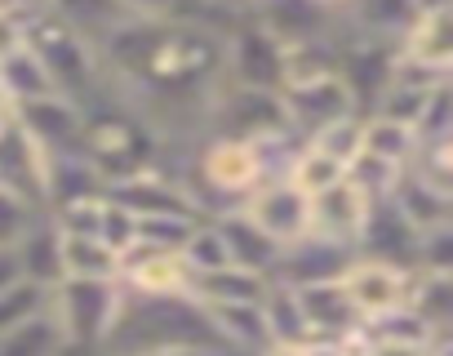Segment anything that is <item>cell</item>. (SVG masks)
Wrapping results in <instances>:
<instances>
[{"instance_id": "obj_9", "label": "cell", "mask_w": 453, "mask_h": 356, "mask_svg": "<svg viewBox=\"0 0 453 356\" xmlns=\"http://www.w3.org/2000/svg\"><path fill=\"white\" fill-rule=\"evenodd\" d=\"M351 259H356L351 245L307 232V236H298V241H289V245L276 250V263H272L267 281H276V285H285V290H303V285L338 281V276L347 272Z\"/></svg>"}, {"instance_id": "obj_38", "label": "cell", "mask_w": 453, "mask_h": 356, "mask_svg": "<svg viewBox=\"0 0 453 356\" xmlns=\"http://www.w3.org/2000/svg\"><path fill=\"white\" fill-rule=\"evenodd\" d=\"M413 138H418V147H426V143H453V94H449V85L426 98V107H422V116L413 125Z\"/></svg>"}, {"instance_id": "obj_15", "label": "cell", "mask_w": 453, "mask_h": 356, "mask_svg": "<svg viewBox=\"0 0 453 356\" xmlns=\"http://www.w3.org/2000/svg\"><path fill=\"white\" fill-rule=\"evenodd\" d=\"M116 281H120L125 294H191V272L178 259V250L129 245L120 254Z\"/></svg>"}, {"instance_id": "obj_20", "label": "cell", "mask_w": 453, "mask_h": 356, "mask_svg": "<svg viewBox=\"0 0 453 356\" xmlns=\"http://www.w3.org/2000/svg\"><path fill=\"white\" fill-rule=\"evenodd\" d=\"M209 321H213L218 338L226 343V352H232V356H263V352L272 347L263 303H226V307H209Z\"/></svg>"}, {"instance_id": "obj_44", "label": "cell", "mask_w": 453, "mask_h": 356, "mask_svg": "<svg viewBox=\"0 0 453 356\" xmlns=\"http://www.w3.org/2000/svg\"><path fill=\"white\" fill-rule=\"evenodd\" d=\"M19 41H23V14H14L5 0H0V58H5Z\"/></svg>"}, {"instance_id": "obj_3", "label": "cell", "mask_w": 453, "mask_h": 356, "mask_svg": "<svg viewBox=\"0 0 453 356\" xmlns=\"http://www.w3.org/2000/svg\"><path fill=\"white\" fill-rule=\"evenodd\" d=\"M23 45L41 58V67L50 72V81L63 98H72L81 107H94V103L107 98V81H103L94 45H85L72 27H63L50 10L32 14L23 23Z\"/></svg>"}, {"instance_id": "obj_34", "label": "cell", "mask_w": 453, "mask_h": 356, "mask_svg": "<svg viewBox=\"0 0 453 356\" xmlns=\"http://www.w3.org/2000/svg\"><path fill=\"white\" fill-rule=\"evenodd\" d=\"M178 259L187 263V272H191V276H200V272H218V267L232 263V254H226V241H222V232H218V223H213V219H200V223L187 232V241H182Z\"/></svg>"}, {"instance_id": "obj_4", "label": "cell", "mask_w": 453, "mask_h": 356, "mask_svg": "<svg viewBox=\"0 0 453 356\" xmlns=\"http://www.w3.org/2000/svg\"><path fill=\"white\" fill-rule=\"evenodd\" d=\"M120 307V281H58L50 290V316L58 321L67 352L98 356Z\"/></svg>"}, {"instance_id": "obj_36", "label": "cell", "mask_w": 453, "mask_h": 356, "mask_svg": "<svg viewBox=\"0 0 453 356\" xmlns=\"http://www.w3.org/2000/svg\"><path fill=\"white\" fill-rule=\"evenodd\" d=\"M45 307H50V290L45 285L23 281V276L10 281L5 290H0V334L23 325V321H32V316H41Z\"/></svg>"}, {"instance_id": "obj_13", "label": "cell", "mask_w": 453, "mask_h": 356, "mask_svg": "<svg viewBox=\"0 0 453 356\" xmlns=\"http://www.w3.org/2000/svg\"><path fill=\"white\" fill-rule=\"evenodd\" d=\"M280 107L289 116V129L294 134H311L338 116H351L356 112V98L351 89L342 85V76H320V81H298V85H285L280 89Z\"/></svg>"}, {"instance_id": "obj_31", "label": "cell", "mask_w": 453, "mask_h": 356, "mask_svg": "<svg viewBox=\"0 0 453 356\" xmlns=\"http://www.w3.org/2000/svg\"><path fill=\"white\" fill-rule=\"evenodd\" d=\"M0 356H67V338H63L58 321L45 307L41 316L0 334Z\"/></svg>"}, {"instance_id": "obj_46", "label": "cell", "mask_w": 453, "mask_h": 356, "mask_svg": "<svg viewBox=\"0 0 453 356\" xmlns=\"http://www.w3.org/2000/svg\"><path fill=\"white\" fill-rule=\"evenodd\" d=\"M5 5H10L14 14H23V23H27L32 14H45V10L54 5V0H5Z\"/></svg>"}, {"instance_id": "obj_48", "label": "cell", "mask_w": 453, "mask_h": 356, "mask_svg": "<svg viewBox=\"0 0 453 356\" xmlns=\"http://www.w3.org/2000/svg\"><path fill=\"white\" fill-rule=\"evenodd\" d=\"M151 356H232V352H218V347H173V352H151Z\"/></svg>"}, {"instance_id": "obj_41", "label": "cell", "mask_w": 453, "mask_h": 356, "mask_svg": "<svg viewBox=\"0 0 453 356\" xmlns=\"http://www.w3.org/2000/svg\"><path fill=\"white\" fill-rule=\"evenodd\" d=\"M134 228H138V219H134L125 205H116V201L103 192V210H98V228H94V236H98L107 250L125 254V250L134 245Z\"/></svg>"}, {"instance_id": "obj_27", "label": "cell", "mask_w": 453, "mask_h": 356, "mask_svg": "<svg viewBox=\"0 0 453 356\" xmlns=\"http://www.w3.org/2000/svg\"><path fill=\"white\" fill-rule=\"evenodd\" d=\"M14 259H19V276L23 281H36L45 290H54L63 281V263H58V228L50 223V214L14 245Z\"/></svg>"}, {"instance_id": "obj_42", "label": "cell", "mask_w": 453, "mask_h": 356, "mask_svg": "<svg viewBox=\"0 0 453 356\" xmlns=\"http://www.w3.org/2000/svg\"><path fill=\"white\" fill-rule=\"evenodd\" d=\"M413 272H453V223L418 232V263Z\"/></svg>"}, {"instance_id": "obj_25", "label": "cell", "mask_w": 453, "mask_h": 356, "mask_svg": "<svg viewBox=\"0 0 453 356\" xmlns=\"http://www.w3.org/2000/svg\"><path fill=\"white\" fill-rule=\"evenodd\" d=\"M58 263L63 281H116L120 272L116 250H107L98 236H76V232H58Z\"/></svg>"}, {"instance_id": "obj_2", "label": "cell", "mask_w": 453, "mask_h": 356, "mask_svg": "<svg viewBox=\"0 0 453 356\" xmlns=\"http://www.w3.org/2000/svg\"><path fill=\"white\" fill-rule=\"evenodd\" d=\"M81 156L98 169L103 188L120 183V178L165 165L160 156V138L116 98H103L94 107H85V125H81Z\"/></svg>"}, {"instance_id": "obj_35", "label": "cell", "mask_w": 453, "mask_h": 356, "mask_svg": "<svg viewBox=\"0 0 453 356\" xmlns=\"http://www.w3.org/2000/svg\"><path fill=\"white\" fill-rule=\"evenodd\" d=\"M289 183L311 201L316 192H325V188H334V183H342V178H347V169L338 165V160H329V156H320V151H311L307 143L298 147V156H294V165H289Z\"/></svg>"}, {"instance_id": "obj_28", "label": "cell", "mask_w": 453, "mask_h": 356, "mask_svg": "<svg viewBox=\"0 0 453 356\" xmlns=\"http://www.w3.org/2000/svg\"><path fill=\"white\" fill-rule=\"evenodd\" d=\"M0 94L10 98V107H19V103H32V98H50L58 89H54L50 72L41 67V58L19 41L5 58H0Z\"/></svg>"}, {"instance_id": "obj_24", "label": "cell", "mask_w": 453, "mask_h": 356, "mask_svg": "<svg viewBox=\"0 0 453 356\" xmlns=\"http://www.w3.org/2000/svg\"><path fill=\"white\" fill-rule=\"evenodd\" d=\"M213 223H218V232L226 241V254H232L236 267H250V272H263V276L272 272L280 245L272 236H263L241 210H222V214H213Z\"/></svg>"}, {"instance_id": "obj_16", "label": "cell", "mask_w": 453, "mask_h": 356, "mask_svg": "<svg viewBox=\"0 0 453 356\" xmlns=\"http://www.w3.org/2000/svg\"><path fill=\"white\" fill-rule=\"evenodd\" d=\"M404 276H409V272H400V267H391V263H378V259H360V254H356V259L347 263V272L338 276V285H342V294L351 298L356 316L369 321V316L391 312V307L404 303Z\"/></svg>"}, {"instance_id": "obj_39", "label": "cell", "mask_w": 453, "mask_h": 356, "mask_svg": "<svg viewBox=\"0 0 453 356\" xmlns=\"http://www.w3.org/2000/svg\"><path fill=\"white\" fill-rule=\"evenodd\" d=\"M200 219H178V214H151V219H138L134 228V245H151V250H182L187 232L196 228Z\"/></svg>"}, {"instance_id": "obj_17", "label": "cell", "mask_w": 453, "mask_h": 356, "mask_svg": "<svg viewBox=\"0 0 453 356\" xmlns=\"http://www.w3.org/2000/svg\"><path fill=\"white\" fill-rule=\"evenodd\" d=\"M369 205L373 201L351 183V178H342V183H334V188L311 197V232L356 250V236H360V223H365Z\"/></svg>"}, {"instance_id": "obj_30", "label": "cell", "mask_w": 453, "mask_h": 356, "mask_svg": "<svg viewBox=\"0 0 453 356\" xmlns=\"http://www.w3.org/2000/svg\"><path fill=\"white\" fill-rule=\"evenodd\" d=\"M360 334L369 338V343H413V347H431V343H440V338H449V334H435L413 307H391V312H378V316H369V321H360Z\"/></svg>"}, {"instance_id": "obj_37", "label": "cell", "mask_w": 453, "mask_h": 356, "mask_svg": "<svg viewBox=\"0 0 453 356\" xmlns=\"http://www.w3.org/2000/svg\"><path fill=\"white\" fill-rule=\"evenodd\" d=\"M400 165H387V160H378V156H369V151H360L351 165H347V178L369 197V201H387L391 192H395V183H400Z\"/></svg>"}, {"instance_id": "obj_14", "label": "cell", "mask_w": 453, "mask_h": 356, "mask_svg": "<svg viewBox=\"0 0 453 356\" xmlns=\"http://www.w3.org/2000/svg\"><path fill=\"white\" fill-rule=\"evenodd\" d=\"M356 254L360 259L391 263L400 272H413V263H418V232L400 219V210L391 201H373L369 214H365V223H360Z\"/></svg>"}, {"instance_id": "obj_33", "label": "cell", "mask_w": 453, "mask_h": 356, "mask_svg": "<svg viewBox=\"0 0 453 356\" xmlns=\"http://www.w3.org/2000/svg\"><path fill=\"white\" fill-rule=\"evenodd\" d=\"M360 125H365V116L351 112V116H338V120L311 129L303 143H307L311 151H320V156H329V160H338V165L347 169V165L360 156Z\"/></svg>"}, {"instance_id": "obj_8", "label": "cell", "mask_w": 453, "mask_h": 356, "mask_svg": "<svg viewBox=\"0 0 453 356\" xmlns=\"http://www.w3.org/2000/svg\"><path fill=\"white\" fill-rule=\"evenodd\" d=\"M236 210L263 236H272L276 245H289V241L311 232V201L289 183V178H267V183H258Z\"/></svg>"}, {"instance_id": "obj_53", "label": "cell", "mask_w": 453, "mask_h": 356, "mask_svg": "<svg viewBox=\"0 0 453 356\" xmlns=\"http://www.w3.org/2000/svg\"><path fill=\"white\" fill-rule=\"evenodd\" d=\"M67 356H76V352H67Z\"/></svg>"}, {"instance_id": "obj_21", "label": "cell", "mask_w": 453, "mask_h": 356, "mask_svg": "<svg viewBox=\"0 0 453 356\" xmlns=\"http://www.w3.org/2000/svg\"><path fill=\"white\" fill-rule=\"evenodd\" d=\"M387 201L400 210V219L413 232H431V228H449L453 223V192H440V188L422 183V178H413V174H400V183H395V192Z\"/></svg>"}, {"instance_id": "obj_47", "label": "cell", "mask_w": 453, "mask_h": 356, "mask_svg": "<svg viewBox=\"0 0 453 356\" xmlns=\"http://www.w3.org/2000/svg\"><path fill=\"white\" fill-rule=\"evenodd\" d=\"M10 281H19V259H14V250H0V290Z\"/></svg>"}, {"instance_id": "obj_1", "label": "cell", "mask_w": 453, "mask_h": 356, "mask_svg": "<svg viewBox=\"0 0 453 356\" xmlns=\"http://www.w3.org/2000/svg\"><path fill=\"white\" fill-rule=\"evenodd\" d=\"M173 347L226 352V343L218 338L209 321V307L196 303L191 294H125L120 290V307L98 356H151V352H173Z\"/></svg>"}, {"instance_id": "obj_32", "label": "cell", "mask_w": 453, "mask_h": 356, "mask_svg": "<svg viewBox=\"0 0 453 356\" xmlns=\"http://www.w3.org/2000/svg\"><path fill=\"white\" fill-rule=\"evenodd\" d=\"M263 316H267V334H272V343H285V347L311 343V329H307V321H303V307H298L294 290H285V285L267 281Z\"/></svg>"}, {"instance_id": "obj_29", "label": "cell", "mask_w": 453, "mask_h": 356, "mask_svg": "<svg viewBox=\"0 0 453 356\" xmlns=\"http://www.w3.org/2000/svg\"><path fill=\"white\" fill-rule=\"evenodd\" d=\"M360 151H369V156H378V160H387V165L409 169V160H413V151H418V138H413L409 125L365 112V125H360Z\"/></svg>"}, {"instance_id": "obj_11", "label": "cell", "mask_w": 453, "mask_h": 356, "mask_svg": "<svg viewBox=\"0 0 453 356\" xmlns=\"http://www.w3.org/2000/svg\"><path fill=\"white\" fill-rule=\"evenodd\" d=\"M10 116L27 129V138L45 156L81 151V125H85V107L81 103H72L63 94H50V98H32V103L10 107Z\"/></svg>"}, {"instance_id": "obj_51", "label": "cell", "mask_w": 453, "mask_h": 356, "mask_svg": "<svg viewBox=\"0 0 453 356\" xmlns=\"http://www.w3.org/2000/svg\"><path fill=\"white\" fill-rule=\"evenodd\" d=\"M0 116H10V98L5 94H0Z\"/></svg>"}, {"instance_id": "obj_7", "label": "cell", "mask_w": 453, "mask_h": 356, "mask_svg": "<svg viewBox=\"0 0 453 356\" xmlns=\"http://www.w3.org/2000/svg\"><path fill=\"white\" fill-rule=\"evenodd\" d=\"M116 205H125L134 219H151V214H178V219H204V205L196 201V192L187 188V178L173 174L169 165H151L138 169L120 183L103 188Z\"/></svg>"}, {"instance_id": "obj_10", "label": "cell", "mask_w": 453, "mask_h": 356, "mask_svg": "<svg viewBox=\"0 0 453 356\" xmlns=\"http://www.w3.org/2000/svg\"><path fill=\"white\" fill-rule=\"evenodd\" d=\"M0 188L23 197L36 210H45L50 197V156L27 138V129L14 116L0 125Z\"/></svg>"}, {"instance_id": "obj_26", "label": "cell", "mask_w": 453, "mask_h": 356, "mask_svg": "<svg viewBox=\"0 0 453 356\" xmlns=\"http://www.w3.org/2000/svg\"><path fill=\"white\" fill-rule=\"evenodd\" d=\"M404 307H413L435 334H449L453 321V272H409Z\"/></svg>"}, {"instance_id": "obj_23", "label": "cell", "mask_w": 453, "mask_h": 356, "mask_svg": "<svg viewBox=\"0 0 453 356\" xmlns=\"http://www.w3.org/2000/svg\"><path fill=\"white\" fill-rule=\"evenodd\" d=\"M50 14L63 23V27H72L85 45H103L120 23H129V14H125V5L120 0H54L50 5Z\"/></svg>"}, {"instance_id": "obj_19", "label": "cell", "mask_w": 453, "mask_h": 356, "mask_svg": "<svg viewBox=\"0 0 453 356\" xmlns=\"http://www.w3.org/2000/svg\"><path fill=\"white\" fill-rule=\"evenodd\" d=\"M395 54L418 63V67H431V72H449L453 63V10H431V14H418L404 36L395 41Z\"/></svg>"}, {"instance_id": "obj_43", "label": "cell", "mask_w": 453, "mask_h": 356, "mask_svg": "<svg viewBox=\"0 0 453 356\" xmlns=\"http://www.w3.org/2000/svg\"><path fill=\"white\" fill-rule=\"evenodd\" d=\"M347 356H449V338L431 343V347H413V343H369L360 329L351 338H342Z\"/></svg>"}, {"instance_id": "obj_22", "label": "cell", "mask_w": 453, "mask_h": 356, "mask_svg": "<svg viewBox=\"0 0 453 356\" xmlns=\"http://www.w3.org/2000/svg\"><path fill=\"white\" fill-rule=\"evenodd\" d=\"M263 294H267V276H263V272H250V267H236V263H226V267H218V272L191 276V298L204 303V307L263 303Z\"/></svg>"}, {"instance_id": "obj_45", "label": "cell", "mask_w": 453, "mask_h": 356, "mask_svg": "<svg viewBox=\"0 0 453 356\" xmlns=\"http://www.w3.org/2000/svg\"><path fill=\"white\" fill-rule=\"evenodd\" d=\"M129 19H169L173 14V0H120Z\"/></svg>"}, {"instance_id": "obj_50", "label": "cell", "mask_w": 453, "mask_h": 356, "mask_svg": "<svg viewBox=\"0 0 453 356\" xmlns=\"http://www.w3.org/2000/svg\"><path fill=\"white\" fill-rule=\"evenodd\" d=\"M316 5H325V10H334V14H342V10L351 5V0H316Z\"/></svg>"}, {"instance_id": "obj_6", "label": "cell", "mask_w": 453, "mask_h": 356, "mask_svg": "<svg viewBox=\"0 0 453 356\" xmlns=\"http://www.w3.org/2000/svg\"><path fill=\"white\" fill-rule=\"evenodd\" d=\"M222 81L280 94V85H285V45L276 36H267L254 19H241L222 36Z\"/></svg>"}, {"instance_id": "obj_52", "label": "cell", "mask_w": 453, "mask_h": 356, "mask_svg": "<svg viewBox=\"0 0 453 356\" xmlns=\"http://www.w3.org/2000/svg\"><path fill=\"white\" fill-rule=\"evenodd\" d=\"M5 120H10V116H0V125H5Z\"/></svg>"}, {"instance_id": "obj_49", "label": "cell", "mask_w": 453, "mask_h": 356, "mask_svg": "<svg viewBox=\"0 0 453 356\" xmlns=\"http://www.w3.org/2000/svg\"><path fill=\"white\" fill-rule=\"evenodd\" d=\"M418 14H431V10H453V0H413Z\"/></svg>"}, {"instance_id": "obj_5", "label": "cell", "mask_w": 453, "mask_h": 356, "mask_svg": "<svg viewBox=\"0 0 453 356\" xmlns=\"http://www.w3.org/2000/svg\"><path fill=\"white\" fill-rule=\"evenodd\" d=\"M289 129V116L280 107V94L272 89H245V85H218L204 112L209 138H236V143H267Z\"/></svg>"}, {"instance_id": "obj_12", "label": "cell", "mask_w": 453, "mask_h": 356, "mask_svg": "<svg viewBox=\"0 0 453 356\" xmlns=\"http://www.w3.org/2000/svg\"><path fill=\"white\" fill-rule=\"evenodd\" d=\"M250 19L276 36L285 50L289 45H307V41H325V36H338V14L316 5V0H254Z\"/></svg>"}, {"instance_id": "obj_18", "label": "cell", "mask_w": 453, "mask_h": 356, "mask_svg": "<svg viewBox=\"0 0 453 356\" xmlns=\"http://www.w3.org/2000/svg\"><path fill=\"white\" fill-rule=\"evenodd\" d=\"M294 298H298V307H303V321H307L311 338L338 343V338H351V334L360 329V316H356V307H351V298L342 294L338 281L303 285V290H294Z\"/></svg>"}, {"instance_id": "obj_40", "label": "cell", "mask_w": 453, "mask_h": 356, "mask_svg": "<svg viewBox=\"0 0 453 356\" xmlns=\"http://www.w3.org/2000/svg\"><path fill=\"white\" fill-rule=\"evenodd\" d=\"M41 219H45V210H36V205H27L23 197H14V192L0 188V250H14Z\"/></svg>"}]
</instances>
